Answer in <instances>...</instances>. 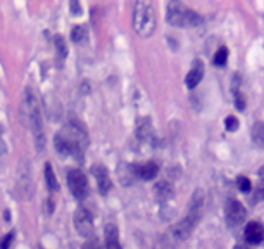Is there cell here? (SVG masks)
Listing matches in <instances>:
<instances>
[{"instance_id": "4fadbf2b", "label": "cell", "mask_w": 264, "mask_h": 249, "mask_svg": "<svg viewBox=\"0 0 264 249\" xmlns=\"http://www.w3.org/2000/svg\"><path fill=\"white\" fill-rule=\"evenodd\" d=\"M136 137L140 142H149L152 137V124L149 118H140L136 124Z\"/></svg>"}, {"instance_id": "5bb4252c", "label": "cell", "mask_w": 264, "mask_h": 249, "mask_svg": "<svg viewBox=\"0 0 264 249\" xmlns=\"http://www.w3.org/2000/svg\"><path fill=\"white\" fill-rule=\"evenodd\" d=\"M104 249H121L119 235H117V227L112 224H109L106 227V244H104Z\"/></svg>"}, {"instance_id": "7402d4cb", "label": "cell", "mask_w": 264, "mask_h": 249, "mask_svg": "<svg viewBox=\"0 0 264 249\" xmlns=\"http://www.w3.org/2000/svg\"><path fill=\"white\" fill-rule=\"evenodd\" d=\"M237 126H239V120L235 116H226V120H224V128H226L228 132H235Z\"/></svg>"}, {"instance_id": "cb8c5ba5", "label": "cell", "mask_w": 264, "mask_h": 249, "mask_svg": "<svg viewBox=\"0 0 264 249\" xmlns=\"http://www.w3.org/2000/svg\"><path fill=\"white\" fill-rule=\"evenodd\" d=\"M235 106L239 107L240 111L245 109V100H243V96L240 94V92H237V94H235Z\"/></svg>"}, {"instance_id": "ffe728a7", "label": "cell", "mask_w": 264, "mask_h": 249, "mask_svg": "<svg viewBox=\"0 0 264 249\" xmlns=\"http://www.w3.org/2000/svg\"><path fill=\"white\" fill-rule=\"evenodd\" d=\"M228 61V49L226 47H220L216 50V54H214L213 57V62L216 64V66H224Z\"/></svg>"}, {"instance_id": "3957f363", "label": "cell", "mask_w": 264, "mask_h": 249, "mask_svg": "<svg viewBox=\"0 0 264 249\" xmlns=\"http://www.w3.org/2000/svg\"><path fill=\"white\" fill-rule=\"evenodd\" d=\"M166 21L176 28H195L202 25V16L181 2H169L166 5Z\"/></svg>"}, {"instance_id": "277c9868", "label": "cell", "mask_w": 264, "mask_h": 249, "mask_svg": "<svg viewBox=\"0 0 264 249\" xmlns=\"http://www.w3.org/2000/svg\"><path fill=\"white\" fill-rule=\"evenodd\" d=\"M133 28L142 38L152 37L155 31V12L154 5L149 0H138L133 9Z\"/></svg>"}, {"instance_id": "f1b7e54d", "label": "cell", "mask_w": 264, "mask_h": 249, "mask_svg": "<svg viewBox=\"0 0 264 249\" xmlns=\"http://www.w3.org/2000/svg\"><path fill=\"white\" fill-rule=\"evenodd\" d=\"M259 176H261V178H264V166H261V170H259Z\"/></svg>"}, {"instance_id": "7c38bea8", "label": "cell", "mask_w": 264, "mask_h": 249, "mask_svg": "<svg viewBox=\"0 0 264 249\" xmlns=\"http://www.w3.org/2000/svg\"><path fill=\"white\" fill-rule=\"evenodd\" d=\"M245 241L249 244H259V242L264 241V227L259 224V222H249L245 225Z\"/></svg>"}, {"instance_id": "9c48e42d", "label": "cell", "mask_w": 264, "mask_h": 249, "mask_svg": "<svg viewBox=\"0 0 264 249\" xmlns=\"http://www.w3.org/2000/svg\"><path fill=\"white\" fill-rule=\"evenodd\" d=\"M92 173L93 176L97 178V185H99V191L100 194H107L110 191V187H112V182H110V176H109V172H107L106 166L102 165H95L92 168Z\"/></svg>"}, {"instance_id": "7a4b0ae2", "label": "cell", "mask_w": 264, "mask_h": 249, "mask_svg": "<svg viewBox=\"0 0 264 249\" xmlns=\"http://www.w3.org/2000/svg\"><path fill=\"white\" fill-rule=\"evenodd\" d=\"M26 109H28L29 128L33 133L35 147H37V152L42 154L45 150V146H47V137H45V126L40 106H38L37 96L31 92V88H26Z\"/></svg>"}, {"instance_id": "9a60e30c", "label": "cell", "mask_w": 264, "mask_h": 249, "mask_svg": "<svg viewBox=\"0 0 264 249\" xmlns=\"http://www.w3.org/2000/svg\"><path fill=\"white\" fill-rule=\"evenodd\" d=\"M154 192L159 201H166V199H169L173 196V185L168 180H161V182L154 187Z\"/></svg>"}, {"instance_id": "30bf717a", "label": "cell", "mask_w": 264, "mask_h": 249, "mask_svg": "<svg viewBox=\"0 0 264 249\" xmlns=\"http://www.w3.org/2000/svg\"><path fill=\"white\" fill-rule=\"evenodd\" d=\"M202 78H204V62L200 59H195L192 62V68L188 71L187 78H185V85L188 88H195L202 81Z\"/></svg>"}, {"instance_id": "d4e9b609", "label": "cell", "mask_w": 264, "mask_h": 249, "mask_svg": "<svg viewBox=\"0 0 264 249\" xmlns=\"http://www.w3.org/2000/svg\"><path fill=\"white\" fill-rule=\"evenodd\" d=\"M83 249H100V244H99V241H97L95 237H90L87 244L83 246Z\"/></svg>"}, {"instance_id": "44dd1931", "label": "cell", "mask_w": 264, "mask_h": 249, "mask_svg": "<svg viewBox=\"0 0 264 249\" xmlns=\"http://www.w3.org/2000/svg\"><path fill=\"white\" fill-rule=\"evenodd\" d=\"M237 187H239L242 192H250L252 183H250V180L247 178V176H239V178H237Z\"/></svg>"}, {"instance_id": "6da1fadb", "label": "cell", "mask_w": 264, "mask_h": 249, "mask_svg": "<svg viewBox=\"0 0 264 249\" xmlns=\"http://www.w3.org/2000/svg\"><path fill=\"white\" fill-rule=\"evenodd\" d=\"M202 204H204V194H202V191H195L190 202H188L187 215H185L178 224H175L171 227L173 239H176V241H185V239L190 237V234L195 230L198 220H200Z\"/></svg>"}, {"instance_id": "5b68a950", "label": "cell", "mask_w": 264, "mask_h": 249, "mask_svg": "<svg viewBox=\"0 0 264 249\" xmlns=\"http://www.w3.org/2000/svg\"><path fill=\"white\" fill-rule=\"evenodd\" d=\"M67 187H69L71 194L74 199L81 201V199L87 198L88 194V180L87 175L81 172L80 168H74L67 173Z\"/></svg>"}, {"instance_id": "2e32d148", "label": "cell", "mask_w": 264, "mask_h": 249, "mask_svg": "<svg viewBox=\"0 0 264 249\" xmlns=\"http://www.w3.org/2000/svg\"><path fill=\"white\" fill-rule=\"evenodd\" d=\"M45 183H47V189L50 192H57L59 191V182L55 178V173H54V168H52L50 163H45Z\"/></svg>"}, {"instance_id": "603a6c76", "label": "cell", "mask_w": 264, "mask_h": 249, "mask_svg": "<svg viewBox=\"0 0 264 249\" xmlns=\"http://www.w3.org/2000/svg\"><path fill=\"white\" fill-rule=\"evenodd\" d=\"M12 241H14V232H9V234H5L4 237L0 239V249H9L12 244Z\"/></svg>"}, {"instance_id": "d6986e66", "label": "cell", "mask_w": 264, "mask_h": 249, "mask_svg": "<svg viewBox=\"0 0 264 249\" xmlns=\"http://www.w3.org/2000/svg\"><path fill=\"white\" fill-rule=\"evenodd\" d=\"M54 40H55V49H57L59 61H64V59L67 57V45H66V42H64V38L61 37V35H57Z\"/></svg>"}, {"instance_id": "52a82bcc", "label": "cell", "mask_w": 264, "mask_h": 249, "mask_svg": "<svg viewBox=\"0 0 264 249\" xmlns=\"http://www.w3.org/2000/svg\"><path fill=\"white\" fill-rule=\"evenodd\" d=\"M81 140H85V139H78L76 132H74V135H71V137H67L66 133H57L54 139V144H55V149H57L59 154L69 156V154L80 152Z\"/></svg>"}, {"instance_id": "4316f807", "label": "cell", "mask_w": 264, "mask_h": 249, "mask_svg": "<svg viewBox=\"0 0 264 249\" xmlns=\"http://www.w3.org/2000/svg\"><path fill=\"white\" fill-rule=\"evenodd\" d=\"M261 199H264V182L257 187V191H256V201H261Z\"/></svg>"}, {"instance_id": "8992f818", "label": "cell", "mask_w": 264, "mask_h": 249, "mask_svg": "<svg viewBox=\"0 0 264 249\" xmlns=\"http://www.w3.org/2000/svg\"><path fill=\"white\" fill-rule=\"evenodd\" d=\"M247 218V209L243 204L237 199H230L224 206V220H226L228 227H239L245 222Z\"/></svg>"}, {"instance_id": "83f0119b", "label": "cell", "mask_w": 264, "mask_h": 249, "mask_svg": "<svg viewBox=\"0 0 264 249\" xmlns=\"http://www.w3.org/2000/svg\"><path fill=\"white\" fill-rule=\"evenodd\" d=\"M5 152V146H4V140H2V128H0V154Z\"/></svg>"}, {"instance_id": "ac0fdd59", "label": "cell", "mask_w": 264, "mask_h": 249, "mask_svg": "<svg viewBox=\"0 0 264 249\" xmlns=\"http://www.w3.org/2000/svg\"><path fill=\"white\" fill-rule=\"evenodd\" d=\"M252 142L257 147H264V124L261 121L254 123L252 126Z\"/></svg>"}, {"instance_id": "484cf974", "label": "cell", "mask_w": 264, "mask_h": 249, "mask_svg": "<svg viewBox=\"0 0 264 249\" xmlns=\"http://www.w3.org/2000/svg\"><path fill=\"white\" fill-rule=\"evenodd\" d=\"M69 7H71V12H73L74 16H81V5H80V2L73 0V2L69 4Z\"/></svg>"}, {"instance_id": "f546056e", "label": "cell", "mask_w": 264, "mask_h": 249, "mask_svg": "<svg viewBox=\"0 0 264 249\" xmlns=\"http://www.w3.org/2000/svg\"><path fill=\"white\" fill-rule=\"evenodd\" d=\"M235 249H249V248H245V246H235Z\"/></svg>"}, {"instance_id": "e0dca14e", "label": "cell", "mask_w": 264, "mask_h": 249, "mask_svg": "<svg viewBox=\"0 0 264 249\" xmlns=\"http://www.w3.org/2000/svg\"><path fill=\"white\" fill-rule=\"evenodd\" d=\"M87 38H88L87 26L78 25V26H74V28L71 29V40H73L74 44H78V45L85 44V42H87Z\"/></svg>"}, {"instance_id": "ba28073f", "label": "cell", "mask_w": 264, "mask_h": 249, "mask_svg": "<svg viewBox=\"0 0 264 249\" xmlns=\"http://www.w3.org/2000/svg\"><path fill=\"white\" fill-rule=\"evenodd\" d=\"M73 224L76 232L81 235V237H92L93 235V216L92 213L85 208H80L76 213H74Z\"/></svg>"}, {"instance_id": "8fae6325", "label": "cell", "mask_w": 264, "mask_h": 249, "mask_svg": "<svg viewBox=\"0 0 264 249\" xmlns=\"http://www.w3.org/2000/svg\"><path fill=\"white\" fill-rule=\"evenodd\" d=\"M132 172L142 180H152V178L157 176L159 165L154 161L143 163V165H132Z\"/></svg>"}]
</instances>
